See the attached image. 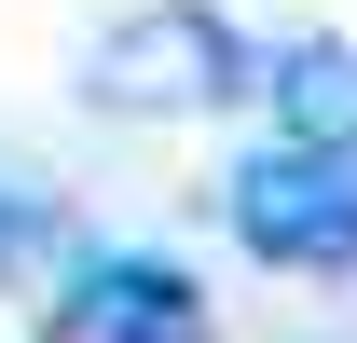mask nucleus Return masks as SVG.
I'll list each match as a JSON object with an SVG mask.
<instances>
[{
	"mask_svg": "<svg viewBox=\"0 0 357 343\" xmlns=\"http://www.w3.org/2000/svg\"><path fill=\"white\" fill-rule=\"evenodd\" d=\"M55 343H220L206 289L151 247H83L69 289H55Z\"/></svg>",
	"mask_w": 357,
	"mask_h": 343,
	"instance_id": "7ed1b4c3",
	"label": "nucleus"
},
{
	"mask_svg": "<svg viewBox=\"0 0 357 343\" xmlns=\"http://www.w3.org/2000/svg\"><path fill=\"white\" fill-rule=\"evenodd\" d=\"M248 83H261V69H248V28L206 14V0H151V14H124V28L83 55L96 110H220V96H248Z\"/></svg>",
	"mask_w": 357,
	"mask_h": 343,
	"instance_id": "f257e3e1",
	"label": "nucleus"
},
{
	"mask_svg": "<svg viewBox=\"0 0 357 343\" xmlns=\"http://www.w3.org/2000/svg\"><path fill=\"white\" fill-rule=\"evenodd\" d=\"M42 234H55V220H42V192H0V261H28Z\"/></svg>",
	"mask_w": 357,
	"mask_h": 343,
	"instance_id": "39448f33",
	"label": "nucleus"
},
{
	"mask_svg": "<svg viewBox=\"0 0 357 343\" xmlns=\"http://www.w3.org/2000/svg\"><path fill=\"white\" fill-rule=\"evenodd\" d=\"M275 96V137H303V151H357V42H289L261 69Z\"/></svg>",
	"mask_w": 357,
	"mask_h": 343,
	"instance_id": "20e7f679",
	"label": "nucleus"
},
{
	"mask_svg": "<svg viewBox=\"0 0 357 343\" xmlns=\"http://www.w3.org/2000/svg\"><path fill=\"white\" fill-rule=\"evenodd\" d=\"M234 234H248L275 275H357V151L261 137V151L234 165Z\"/></svg>",
	"mask_w": 357,
	"mask_h": 343,
	"instance_id": "f03ea898",
	"label": "nucleus"
}]
</instances>
